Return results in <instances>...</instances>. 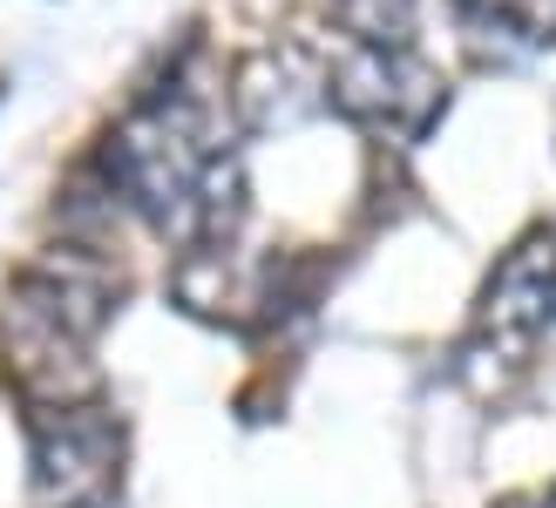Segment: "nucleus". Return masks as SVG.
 Returning <instances> with one entry per match:
<instances>
[{"label":"nucleus","instance_id":"obj_1","mask_svg":"<svg viewBox=\"0 0 556 508\" xmlns=\"http://www.w3.org/2000/svg\"><path fill=\"white\" fill-rule=\"evenodd\" d=\"M326 102L353 116L359 129L394 136V143H421L448 109V75L421 62L414 48H367L340 41L326 62Z\"/></svg>","mask_w":556,"mask_h":508},{"label":"nucleus","instance_id":"obj_2","mask_svg":"<svg viewBox=\"0 0 556 508\" xmlns=\"http://www.w3.org/2000/svg\"><path fill=\"white\" fill-rule=\"evenodd\" d=\"M27 455H35L41 508H102L123 482V428L96 401L35 407V420H27Z\"/></svg>","mask_w":556,"mask_h":508},{"label":"nucleus","instance_id":"obj_3","mask_svg":"<svg viewBox=\"0 0 556 508\" xmlns=\"http://www.w3.org/2000/svg\"><path fill=\"white\" fill-rule=\"evenodd\" d=\"M14 299L35 305V313L54 319L62 332H75L81 346H96V332L109 326V313H116V299H123V271L109 265L96 244H54L14 278Z\"/></svg>","mask_w":556,"mask_h":508},{"label":"nucleus","instance_id":"obj_4","mask_svg":"<svg viewBox=\"0 0 556 508\" xmlns=\"http://www.w3.org/2000/svg\"><path fill=\"white\" fill-rule=\"evenodd\" d=\"M0 353H8V373L35 407H75L96 393L89 346L54 319H41L35 305H21L14 292H8V313H0Z\"/></svg>","mask_w":556,"mask_h":508},{"label":"nucleus","instance_id":"obj_5","mask_svg":"<svg viewBox=\"0 0 556 508\" xmlns=\"http://www.w3.org/2000/svg\"><path fill=\"white\" fill-rule=\"evenodd\" d=\"M319 109H326V54H313L305 41H271L231 75V123L252 136L299 129Z\"/></svg>","mask_w":556,"mask_h":508},{"label":"nucleus","instance_id":"obj_6","mask_svg":"<svg viewBox=\"0 0 556 508\" xmlns=\"http://www.w3.org/2000/svg\"><path fill=\"white\" fill-rule=\"evenodd\" d=\"M549 305H556V238L530 231L503 265L489 271L476 326H482V339H495V346L522 353V346H536L549 332Z\"/></svg>","mask_w":556,"mask_h":508},{"label":"nucleus","instance_id":"obj_7","mask_svg":"<svg viewBox=\"0 0 556 508\" xmlns=\"http://www.w3.org/2000/svg\"><path fill=\"white\" fill-rule=\"evenodd\" d=\"M346 41L367 48H414V27H421V0H332Z\"/></svg>","mask_w":556,"mask_h":508},{"label":"nucleus","instance_id":"obj_8","mask_svg":"<svg viewBox=\"0 0 556 508\" xmlns=\"http://www.w3.org/2000/svg\"><path fill=\"white\" fill-rule=\"evenodd\" d=\"M503 508H536V501H503Z\"/></svg>","mask_w":556,"mask_h":508},{"label":"nucleus","instance_id":"obj_9","mask_svg":"<svg viewBox=\"0 0 556 508\" xmlns=\"http://www.w3.org/2000/svg\"><path fill=\"white\" fill-rule=\"evenodd\" d=\"M536 508H556V488H549V501H536Z\"/></svg>","mask_w":556,"mask_h":508},{"label":"nucleus","instance_id":"obj_10","mask_svg":"<svg viewBox=\"0 0 556 508\" xmlns=\"http://www.w3.org/2000/svg\"><path fill=\"white\" fill-rule=\"evenodd\" d=\"M549 332H556V305H549Z\"/></svg>","mask_w":556,"mask_h":508}]
</instances>
